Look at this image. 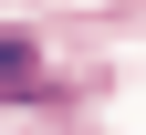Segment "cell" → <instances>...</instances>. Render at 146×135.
<instances>
[{
	"instance_id": "obj_1",
	"label": "cell",
	"mask_w": 146,
	"mask_h": 135,
	"mask_svg": "<svg viewBox=\"0 0 146 135\" xmlns=\"http://www.w3.org/2000/svg\"><path fill=\"white\" fill-rule=\"evenodd\" d=\"M0 83L21 94V83H42V63H31V42H0Z\"/></svg>"
}]
</instances>
